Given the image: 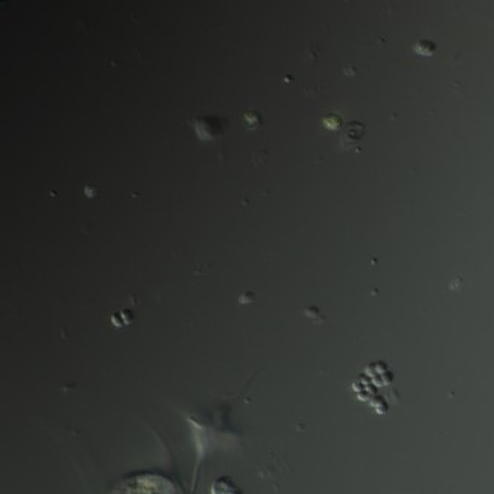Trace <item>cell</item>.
I'll return each instance as SVG.
<instances>
[{
    "instance_id": "obj_1",
    "label": "cell",
    "mask_w": 494,
    "mask_h": 494,
    "mask_svg": "<svg viewBox=\"0 0 494 494\" xmlns=\"http://www.w3.org/2000/svg\"><path fill=\"white\" fill-rule=\"evenodd\" d=\"M213 494H242L236 484L228 478V476H221L213 484Z\"/></svg>"
}]
</instances>
